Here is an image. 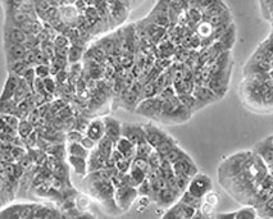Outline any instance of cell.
Here are the masks:
<instances>
[{
	"label": "cell",
	"mask_w": 273,
	"mask_h": 219,
	"mask_svg": "<svg viewBox=\"0 0 273 219\" xmlns=\"http://www.w3.org/2000/svg\"><path fill=\"white\" fill-rule=\"evenodd\" d=\"M267 176V163L255 150L235 152L218 167L221 187L241 205H254Z\"/></svg>",
	"instance_id": "obj_1"
},
{
	"label": "cell",
	"mask_w": 273,
	"mask_h": 219,
	"mask_svg": "<svg viewBox=\"0 0 273 219\" xmlns=\"http://www.w3.org/2000/svg\"><path fill=\"white\" fill-rule=\"evenodd\" d=\"M240 95L254 112L273 113V34L246 64Z\"/></svg>",
	"instance_id": "obj_2"
},
{
	"label": "cell",
	"mask_w": 273,
	"mask_h": 219,
	"mask_svg": "<svg viewBox=\"0 0 273 219\" xmlns=\"http://www.w3.org/2000/svg\"><path fill=\"white\" fill-rule=\"evenodd\" d=\"M258 154H260L268 167V176L263 182V186L259 191V198L262 204L270 198H273V135L264 138L263 141L258 142L254 149ZM259 208V206H258Z\"/></svg>",
	"instance_id": "obj_3"
},
{
	"label": "cell",
	"mask_w": 273,
	"mask_h": 219,
	"mask_svg": "<svg viewBox=\"0 0 273 219\" xmlns=\"http://www.w3.org/2000/svg\"><path fill=\"white\" fill-rule=\"evenodd\" d=\"M186 191L191 194L195 198L204 199L205 195L210 191H213V182H212V178L209 176L204 173H198L191 178V181L187 185Z\"/></svg>",
	"instance_id": "obj_4"
},
{
	"label": "cell",
	"mask_w": 273,
	"mask_h": 219,
	"mask_svg": "<svg viewBox=\"0 0 273 219\" xmlns=\"http://www.w3.org/2000/svg\"><path fill=\"white\" fill-rule=\"evenodd\" d=\"M139 196L140 195H139L137 188L127 186V185H121V186L116 187V191H114V200H116L117 206L121 212L128 210Z\"/></svg>",
	"instance_id": "obj_5"
},
{
	"label": "cell",
	"mask_w": 273,
	"mask_h": 219,
	"mask_svg": "<svg viewBox=\"0 0 273 219\" xmlns=\"http://www.w3.org/2000/svg\"><path fill=\"white\" fill-rule=\"evenodd\" d=\"M196 213V209L190 206L186 202L177 200L173 205H171L169 208H167L163 214L162 218L164 219H186V218H194Z\"/></svg>",
	"instance_id": "obj_6"
},
{
	"label": "cell",
	"mask_w": 273,
	"mask_h": 219,
	"mask_svg": "<svg viewBox=\"0 0 273 219\" xmlns=\"http://www.w3.org/2000/svg\"><path fill=\"white\" fill-rule=\"evenodd\" d=\"M122 136L128 138L135 145L146 140L144 124L139 123H122Z\"/></svg>",
	"instance_id": "obj_7"
},
{
	"label": "cell",
	"mask_w": 273,
	"mask_h": 219,
	"mask_svg": "<svg viewBox=\"0 0 273 219\" xmlns=\"http://www.w3.org/2000/svg\"><path fill=\"white\" fill-rule=\"evenodd\" d=\"M104 119V127H105V136H108L114 144L118 141L119 138L122 137V123L114 117H107Z\"/></svg>",
	"instance_id": "obj_8"
},
{
	"label": "cell",
	"mask_w": 273,
	"mask_h": 219,
	"mask_svg": "<svg viewBox=\"0 0 273 219\" xmlns=\"http://www.w3.org/2000/svg\"><path fill=\"white\" fill-rule=\"evenodd\" d=\"M21 80L22 77L17 76V74L9 73L7 81H5V85H4L3 94H1V101L13 99V96L14 94H16V91H17V88L19 87V85H21Z\"/></svg>",
	"instance_id": "obj_9"
},
{
	"label": "cell",
	"mask_w": 273,
	"mask_h": 219,
	"mask_svg": "<svg viewBox=\"0 0 273 219\" xmlns=\"http://www.w3.org/2000/svg\"><path fill=\"white\" fill-rule=\"evenodd\" d=\"M107 159H108V158H105L96 148H95L94 150H91L90 155H89L88 158L89 173L100 170L103 169V168H107Z\"/></svg>",
	"instance_id": "obj_10"
},
{
	"label": "cell",
	"mask_w": 273,
	"mask_h": 219,
	"mask_svg": "<svg viewBox=\"0 0 273 219\" xmlns=\"http://www.w3.org/2000/svg\"><path fill=\"white\" fill-rule=\"evenodd\" d=\"M27 48L23 44H5L8 64L14 63L17 60H22L25 54L27 53Z\"/></svg>",
	"instance_id": "obj_11"
},
{
	"label": "cell",
	"mask_w": 273,
	"mask_h": 219,
	"mask_svg": "<svg viewBox=\"0 0 273 219\" xmlns=\"http://www.w3.org/2000/svg\"><path fill=\"white\" fill-rule=\"evenodd\" d=\"M27 39V34L17 26L7 27L5 30V44H23L25 45Z\"/></svg>",
	"instance_id": "obj_12"
},
{
	"label": "cell",
	"mask_w": 273,
	"mask_h": 219,
	"mask_svg": "<svg viewBox=\"0 0 273 219\" xmlns=\"http://www.w3.org/2000/svg\"><path fill=\"white\" fill-rule=\"evenodd\" d=\"M60 8V18L63 19L68 27H76L78 23V9L73 7V5H62Z\"/></svg>",
	"instance_id": "obj_13"
},
{
	"label": "cell",
	"mask_w": 273,
	"mask_h": 219,
	"mask_svg": "<svg viewBox=\"0 0 273 219\" xmlns=\"http://www.w3.org/2000/svg\"><path fill=\"white\" fill-rule=\"evenodd\" d=\"M116 149L127 159L133 160L136 156V145L123 136L116 142Z\"/></svg>",
	"instance_id": "obj_14"
},
{
	"label": "cell",
	"mask_w": 273,
	"mask_h": 219,
	"mask_svg": "<svg viewBox=\"0 0 273 219\" xmlns=\"http://www.w3.org/2000/svg\"><path fill=\"white\" fill-rule=\"evenodd\" d=\"M86 136H89L90 138L95 140L98 142L100 138H103L105 136V127H104V119H92L90 122L88 127V131H86Z\"/></svg>",
	"instance_id": "obj_15"
},
{
	"label": "cell",
	"mask_w": 273,
	"mask_h": 219,
	"mask_svg": "<svg viewBox=\"0 0 273 219\" xmlns=\"http://www.w3.org/2000/svg\"><path fill=\"white\" fill-rule=\"evenodd\" d=\"M67 163H70V166L73 168V170L80 177H86L89 173L88 168V159L86 158H81V156H73L68 155L67 156Z\"/></svg>",
	"instance_id": "obj_16"
},
{
	"label": "cell",
	"mask_w": 273,
	"mask_h": 219,
	"mask_svg": "<svg viewBox=\"0 0 273 219\" xmlns=\"http://www.w3.org/2000/svg\"><path fill=\"white\" fill-rule=\"evenodd\" d=\"M96 149L102 152L105 158H109V156L112 155V152H114V149H116V144H114L108 136H104V137L100 138L98 141Z\"/></svg>",
	"instance_id": "obj_17"
},
{
	"label": "cell",
	"mask_w": 273,
	"mask_h": 219,
	"mask_svg": "<svg viewBox=\"0 0 273 219\" xmlns=\"http://www.w3.org/2000/svg\"><path fill=\"white\" fill-rule=\"evenodd\" d=\"M67 152H68V155L81 156V158H86V159L90 155V152L86 148H84L81 142H68Z\"/></svg>",
	"instance_id": "obj_18"
},
{
	"label": "cell",
	"mask_w": 273,
	"mask_h": 219,
	"mask_svg": "<svg viewBox=\"0 0 273 219\" xmlns=\"http://www.w3.org/2000/svg\"><path fill=\"white\" fill-rule=\"evenodd\" d=\"M259 218L255 206L253 205H245V208H241L236 210V217L235 219H255Z\"/></svg>",
	"instance_id": "obj_19"
},
{
	"label": "cell",
	"mask_w": 273,
	"mask_h": 219,
	"mask_svg": "<svg viewBox=\"0 0 273 219\" xmlns=\"http://www.w3.org/2000/svg\"><path fill=\"white\" fill-rule=\"evenodd\" d=\"M35 131V124L31 123L28 119H22L19 126H18V136H19L22 140L27 138L30 135L34 134Z\"/></svg>",
	"instance_id": "obj_20"
},
{
	"label": "cell",
	"mask_w": 273,
	"mask_h": 219,
	"mask_svg": "<svg viewBox=\"0 0 273 219\" xmlns=\"http://www.w3.org/2000/svg\"><path fill=\"white\" fill-rule=\"evenodd\" d=\"M180 200L183 202H186L187 205H190V206H193V208H195L196 210H199L200 208H201V205H203L204 202V199H199V198H195V196H193L191 194H189L187 191H183L181 195V198H180Z\"/></svg>",
	"instance_id": "obj_21"
},
{
	"label": "cell",
	"mask_w": 273,
	"mask_h": 219,
	"mask_svg": "<svg viewBox=\"0 0 273 219\" xmlns=\"http://www.w3.org/2000/svg\"><path fill=\"white\" fill-rule=\"evenodd\" d=\"M28 68L30 67H28L23 60H17V62H14V63L8 64V71H9V73L17 74L19 77H23V74L26 73V71H27Z\"/></svg>",
	"instance_id": "obj_22"
},
{
	"label": "cell",
	"mask_w": 273,
	"mask_h": 219,
	"mask_svg": "<svg viewBox=\"0 0 273 219\" xmlns=\"http://www.w3.org/2000/svg\"><path fill=\"white\" fill-rule=\"evenodd\" d=\"M9 17H11V21L13 22V26H17V27H19L23 22H26L30 18L27 16V13L22 11L21 8L9 12Z\"/></svg>",
	"instance_id": "obj_23"
},
{
	"label": "cell",
	"mask_w": 273,
	"mask_h": 219,
	"mask_svg": "<svg viewBox=\"0 0 273 219\" xmlns=\"http://www.w3.org/2000/svg\"><path fill=\"white\" fill-rule=\"evenodd\" d=\"M22 205H12L1 210V218H21Z\"/></svg>",
	"instance_id": "obj_24"
},
{
	"label": "cell",
	"mask_w": 273,
	"mask_h": 219,
	"mask_svg": "<svg viewBox=\"0 0 273 219\" xmlns=\"http://www.w3.org/2000/svg\"><path fill=\"white\" fill-rule=\"evenodd\" d=\"M85 17L88 19V22H90L91 25H95L100 18V11L94 5H90L85 9Z\"/></svg>",
	"instance_id": "obj_25"
},
{
	"label": "cell",
	"mask_w": 273,
	"mask_h": 219,
	"mask_svg": "<svg viewBox=\"0 0 273 219\" xmlns=\"http://www.w3.org/2000/svg\"><path fill=\"white\" fill-rule=\"evenodd\" d=\"M81 57H82V48L72 44L70 46V50H68V62L70 63H77Z\"/></svg>",
	"instance_id": "obj_26"
},
{
	"label": "cell",
	"mask_w": 273,
	"mask_h": 219,
	"mask_svg": "<svg viewBox=\"0 0 273 219\" xmlns=\"http://www.w3.org/2000/svg\"><path fill=\"white\" fill-rule=\"evenodd\" d=\"M58 19H60V8L52 5V7L48 9V12L45 13V17H44L42 21L53 23V22L58 21Z\"/></svg>",
	"instance_id": "obj_27"
},
{
	"label": "cell",
	"mask_w": 273,
	"mask_h": 219,
	"mask_svg": "<svg viewBox=\"0 0 273 219\" xmlns=\"http://www.w3.org/2000/svg\"><path fill=\"white\" fill-rule=\"evenodd\" d=\"M1 119H3V122H5L9 127L14 128V130H17L18 131V126L21 123V119H19L17 116H14V114H3V116H1Z\"/></svg>",
	"instance_id": "obj_28"
},
{
	"label": "cell",
	"mask_w": 273,
	"mask_h": 219,
	"mask_svg": "<svg viewBox=\"0 0 273 219\" xmlns=\"http://www.w3.org/2000/svg\"><path fill=\"white\" fill-rule=\"evenodd\" d=\"M23 62L27 64L28 67H34L37 64V54H36V49H28L27 53L23 57Z\"/></svg>",
	"instance_id": "obj_29"
},
{
	"label": "cell",
	"mask_w": 273,
	"mask_h": 219,
	"mask_svg": "<svg viewBox=\"0 0 273 219\" xmlns=\"http://www.w3.org/2000/svg\"><path fill=\"white\" fill-rule=\"evenodd\" d=\"M36 77L39 78H48L50 76V64H37L35 66Z\"/></svg>",
	"instance_id": "obj_30"
},
{
	"label": "cell",
	"mask_w": 273,
	"mask_h": 219,
	"mask_svg": "<svg viewBox=\"0 0 273 219\" xmlns=\"http://www.w3.org/2000/svg\"><path fill=\"white\" fill-rule=\"evenodd\" d=\"M53 43H54L55 48H70L71 46V40L64 34L56 35L55 39L53 40Z\"/></svg>",
	"instance_id": "obj_31"
},
{
	"label": "cell",
	"mask_w": 273,
	"mask_h": 219,
	"mask_svg": "<svg viewBox=\"0 0 273 219\" xmlns=\"http://www.w3.org/2000/svg\"><path fill=\"white\" fill-rule=\"evenodd\" d=\"M131 166H132V160L127 159V158H122V159L117 162L116 167L117 169L121 172V173H128L131 169Z\"/></svg>",
	"instance_id": "obj_32"
},
{
	"label": "cell",
	"mask_w": 273,
	"mask_h": 219,
	"mask_svg": "<svg viewBox=\"0 0 273 219\" xmlns=\"http://www.w3.org/2000/svg\"><path fill=\"white\" fill-rule=\"evenodd\" d=\"M11 152H12V155H13L14 160H16V162H19V160H21L23 156L27 155L28 150L26 152V149L22 148L21 145H16V146H13V148H12Z\"/></svg>",
	"instance_id": "obj_33"
},
{
	"label": "cell",
	"mask_w": 273,
	"mask_h": 219,
	"mask_svg": "<svg viewBox=\"0 0 273 219\" xmlns=\"http://www.w3.org/2000/svg\"><path fill=\"white\" fill-rule=\"evenodd\" d=\"M23 80H25L26 82H27L28 85L31 86L32 88H34V82H35L36 80V72H35V67H30L26 71V73L23 74Z\"/></svg>",
	"instance_id": "obj_34"
},
{
	"label": "cell",
	"mask_w": 273,
	"mask_h": 219,
	"mask_svg": "<svg viewBox=\"0 0 273 219\" xmlns=\"http://www.w3.org/2000/svg\"><path fill=\"white\" fill-rule=\"evenodd\" d=\"M82 138H84V132L78 131V130H72L67 134L68 142H81Z\"/></svg>",
	"instance_id": "obj_35"
},
{
	"label": "cell",
	"mask_w": 273,
	"mask_h": 219,
	"mask_svg": "<svg viewBox=\"0 0 273 219\" xmlns=\"http://www.w3.org/2000/svg\"><path fill=\"white\" fill-rule=\"evenodd\" d=\"M44 85H45V90L48 94H54L56 88V82L54 78H52L49 76L48 78H44Z\"/></svg>",
	"instance_id": "obj_36"
},
{
	"label": "cell",
	"mask_w": 273,
	"mask_h": 219,
	"mask_svg": "<svg viewBox=\"0 0 273 219\" xmlns=\"http://www.w3.org/2000/svg\"><path fill=\"white\" fill-rule=\"evenodd\" d=\"M204 202L210 205H213V206H217L218 202H219V196H218L216 192H213V191H210V192H208V194L205 195Z\"/></svg>",
	"instance_id": "obj_37"
},
{
	"label": "cell",
	"mask_w": 273,
	"mask_h": 219,
	"mask_svg": "<svg viewBox=\"0 0 273 219\" xmlns=\"http://www.w3.org/2000/svg\"><path fill=\"white\" fill-rule=\"evenodd\" d=\"M81 144L84 145V148L88 149L89 152L94 150V149L96 148V145H98V142L95 141V140H92V138L89 137V136H84V138L81 140Z\"/></svg>",
	"instance_id": "obj_38"
},
{
	"label": "cell",
	"mask_w": 273,
	"mask_h": 219,
	"mask_svg": "<svg viewBox=\"0 0 273 219\" xmlns=\"http://www.w3.org/2000/svg\"><path fill=\"white\" fill-rule=\"evenodd\" d=\"M236 212H227V213H216L214 218L217 219H235Z\"/></svg>",
	"instance_id": "obj_39"
},
{
	"label": "cell",
	"mask_w": 273,
	"mask_h": 219,
	"mask_svg": "<svg viewBox=\"0 0 273 219\" xmlns=\"http://www.w3.org/2000/svg\"><path fill=\"white\" fill-rule=\"evenodd\" d=\"M56 77V81H58V84H63L66 80H68V73H67L64 69H62V71H59L58 73L55 74Z\"/></svg>",
	"instance_id": "obj_40"
},
{
	"label": "cell",
	"mask_w": 273,
	"mask_h": 219,
	"mask_svg": "<svg viewBox=\"0 0 273 219\" xmlns=\"http://www.w3.org/2000/svg\"><path fill=\"white\" fill-rule=\"evenodd\" d=\"M52 106H53V110L54 112H60V110L63 109V108H66V104H64L62 100H55V101H53V104H52Z\"/></svg>",
	"instance_id": "obj_41"
},
{
	"label": "cell",
	"mask_w": 273,
	"mask_h": 219,
	"mask_svg": "<svg viewBox=\"0 0 273 219\" xmlns=\"http://www.w3.org/2000/svg\"><path fill=\"white\" fill-rule=\"evenodd\" d=\"M64 3V5H73L74 1H77V0H62Z\"/></svg>",
	"instance_id": "obj_42"
}]
</instances>
